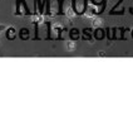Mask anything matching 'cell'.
<instances>
[{
	"label": "cell",
	"instance_id": "4",
	"mask_svg": "<svg viewBox=\"0 0 133 121\" xmlns=\"http://www.w3.org/2000/svg\"><path fill=\"white\" fill-rule=\"evenodd\" d=\"M33 22H35V23H42V22H43V16H42V15H35V16L33 18Z\"/></svg>",
	"mask_w": 133,
	"mask_h": 121
},
{
	"label": "cell",
	"instance_id": "1",
	"mask_svg": "<svg viewBox=\"0 0 133 121\" xmlns=\"http://www.w3.org/2000/svg\"><path fill=\"white\" fill-rule=\"evenodd\" d=\"M102 23H103L102 18H94V19H93V25H94V27H99V25H102Z\"/></svg>",
	"mask_w": 133,
	"mask_h": 121
},
{
	"label": "cell",
	"instance_id": "3",
	"mask_svg": "<svg viewBox=\"0 0 133 121\" xmlns=\"http://www.w3.org/2000/svg\"><path fill=\"white\" fill-rule=\"evenodd\" d=\"M65 14H66V16H69V18H73L74 15H75V13L73 11V9L69 8V9H66L65 10Z\"/></svg>",
	"mask_w": 133,
	"mask_h": 121
},
{
	"label": "cell",
	"instance_id": "2",
	"mask_svg": "<svg viewBox=\"0 0 133 121\" xmlns=\"http://www.w3.org/2000/svg\"><path fill=\"white\" fill-rule=\"evenodd\" d=\"M66 49L74 51V49H75V43H74V42H68V43H66Z\"/></svg>",
	"mask_w": 133,
	"mask_h": 121
},
{
	"label": "cell",
	"instance_id": "5",
	"mask_svg": "<svg viewBox=\"0 0 133 121\" xmlns=\"http://www.w3.org/2000/svg\"><path fill=\"white\" fill-rule=\"evenodd\" d=\"M5 29H6V27L1 24V25H0V32H3V30H5Z\"/></svg>",
	"mask_w": 133,
	"mask_h": 121
}]
</instances>
